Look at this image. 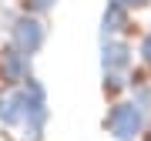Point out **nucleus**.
Wrapping results in <instances>:
<instances>
[{
    "label": "nucleus",
    "mask_w": 151,
    "mask_h": 141,
    "mask_svg": "<svg viewBox=\"0 0 151 141\" xmlns=\"http://www.w3.org/2000/svg\"><path fill=\"white\" fill-rule=\"evenodd\" d=\"M20 101H24V124H20V141H44L50 121V104H47V87L37 77H27L20 84Z\"/></svg>",
    "instance_id": "obj_1"
},
{
    "label": "nucleus",
    "mask_w": 151,
    "mask_h": 141,
    "mask_svg": "<svg viewBox=\"0 0 151 141\" xmlns=\"http://www.w3.org/2000/svg\"><path fill=\"white\" fill-rule=\"evenodd\" d=\"M104 131L114 141H138L148 131V111L134 101H114L104 114Z\"/></svg>",
    "instance_id": "obj_2"
},
{
    "label": "nucleus",
    "mask_w": 151,
    "mask_h": 141,
    "mask_svg": "<svg viewBox=\"0 0 151 141\" xmlns=\"http://www.w3.org/2000/svg\"><path fill=\"white\" fill-rule=\"evenodd\" d=\"M7 40H10V47H17L20 54L37 57L44 50V44H47V24H44L37 14L17 10V17L10 20V27H7Z\"/></svg>",
    "instance_id": "obj_3"
},
{
    "label": "nucleus",
    "mask_w": 151,
    "mask_h": 141,
    "mask_svg": "<svg viewBox=\"0 0 151 141\" xmlns=\"http://www.w3.org/2000/svg\"><path fill=\"white\" fill-rule=\"evenodd\" d=\"M134 67V47L124 37L101 40V70L104 74H131Z\"/></svg>",
    "instance_id": "obj_4"
},
{
    "label": "nucleus",
    "mask_w": 151,
    "mask_h": 141,
    "mask_svg": "<svg viewBox=\"0 0 151 141\" xmlns=\"http://www.w3.org/2000/svg\"><path fill=\"white\" fill-rule=\"evenodd\" d=\"M30 60L34 57H27V54H20L17 47H0V84L4 87H20L27 77H34L30 74Z\"/></svg>",
    "instance_id": "obj_5"
},
{
    "label": "nucleus",
    "mask_w": 151,
    "mask_h": 141,
    "mask_svg": "<svg viewBox=\"0 0 151 141\" xmlns=\"http://www.w3.org/2000/svg\"><path fill=\"white\" fill-rule=\"evenodd\" d=\"M0 124L7 131H20V124H24L20 87H4V91H0Z\"/></svg>",
    "instance_id": "obj_6"
},
{
    "label": "nucleus",
    "mask_w": 151,
    "mask_h": 141,
    "mask_svg": "<svg viewBox=\"0 0 151 141\" xmlns=\"http://www.w3.org/2000/svg\"><path fill=\"white\" fill-rule=\"evenodd\" d=\"M131 30V10H124L118 4H108L101 14V40L108 37H124Z\"/></svg>",
    "instance_id": "obj_7"
},
{
    "label": "nucleus",
    "mask_w": 151,
    "mask_h": 141,
    "mask_svg": "<svg viewBox=\"0 0 151 141\" xmlns=\"http://www.w3.org/2000/svg\"><path fill=\"white\" fill-rule=\"evenodd\" d=\"M104 94L108 98H118V94L131 91V74H104Z\"/></svg>",
    "instance_id": "obj_8"
},
{
    "label": "nucleus",
    "mask_w": 151,
    "mask_h": 141,
    "mask_svg": "<svg viewBox=\"0 0 151 141\" xmlns=\"http://www.w3.org/2000/svg\"><path fill=\"white\" fill-rule=\"evenodd\" d=\"M54 7H57V0H20V10L24 14H37V17H44Z\"/></svg>",
    "instance_id": "obj_9"
},
{
    "label": "nucleus",
    "mask_w": 151,
    "mask_h": 141,
    "mask_svg": "<svg viewBox=\"0 0 151 141\" xmlns=\"http://www.w3.org/2000/svg\"><path fill=\"white\" fill-rule=\"evenodd\" d=\"M138 57H141V64L151 67V27L141 34V44H138Z\"/></svg>",
    "instance_id": "obj_10"
},
{
    "label": "nucleus",
    "mask_w": 151,
    "mask_h": 141,
    "mask_svg": "<svg viewBox=\"0 0 151 141\" xmlns=\"http://www.w3.org/2000/svg\"><path fill=\"white\" fill-rule=\"evenodd\" d=\"M108 4H118L124 10H145V7H151V0H108Z\"/></svg>",
    "instance_id": "obj_11"
},
{
    "label": "nucleus",
    "mask_w": 151,
    "mask_h": 141,
    "mask_svg": "<svg viewBox=\"0 0 151 141\" xmlns=\"http://www.w3.org/2000/svg\"><path fill=\"white\" fill-rule=\"evenodd\" d=\"M145 141H151V131H148V135H145Z\"/></svg>",
    "instance_id": "obj_12"
},
{
    "label": "nucleus",
    "mask_w": 151,
    "mask_h": 141,
    "mask_svg": "<svg viewBox=\"0 0 151 141\" xmlns=\"http://www.w3.org/2000/svg\"><path fill=\"white\" fill-rule=\"evenodd\" d=\"M0 7H4V0H0Z\"/></svg>",
    "instance_id": "obj_13"
}]
</instances>
